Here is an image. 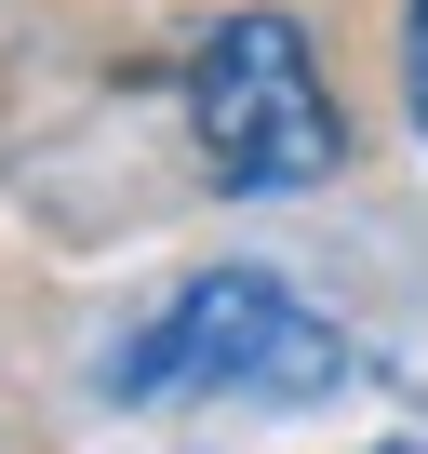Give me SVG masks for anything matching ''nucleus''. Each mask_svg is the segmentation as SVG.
I'll return each mask as SVG.
<instances>
[{
  "mask_svg": "<svg viewBox=\"0 0 428 454\" xmlns=\"http://www.w3.org/2000/svg\"><path fill=\"white\" fill-rule=\"evenodd\" d=\"M321 387H348V334L268 268H201L161 321H134L107 348V401H255V414H295Z\"/></svg>",
  "mask_w": 428,
  "mask_h": 454,
  "instance_id": "nucleus-1",
  "label": "nucleus"
},
{
  "mask_svg": "<svg viewBox=\"0 0 428 454\" xmlns=\"http://www.w3.org/2000/svg\"><path fill=\"white\" fill-rule=\"evenodd\" d=\"M187 134H201L214 187H242V200L321 187L348 160V121H335L321 54H308L295 14H228V27L187 54Z\"/></svg>",
  "mask_w": 428,
  "mask_h": 454,
  "instance_id": "nucleus-2",
  "label": "nucleus"
},
{
  "mask_svg": "<svg viewBox=\"0 0 428 454\" xmlns=\"http://www.w3.org/2000/svg\"><path fill=\"white\" fill-rule=\"evenodd\" d=\"M401 107H415V134H428V0L401 14Z\"/></svg>",
  "mask_w": 428,
  "mask_h": 454,
  "instance_id": "nucleus-3",
  "label": "nucleus"
},
{
  "mask_svg": "<svg viewBox=\"0 0 428 454\" xmlns=\"http://www.w3.org/2000/svg\"><path fill=\"white\" fill-rule=\"evenodd\" d=\"M375 454H428V441H375Z\"/></svg>",
  "mask_w": 428,
  "mask_h": 454,
  "instance_id": "nucleus-4",
  "label": "nucleus"
}]
</instances>
